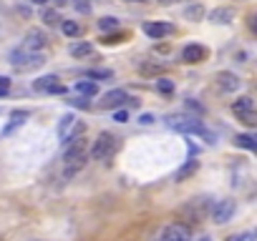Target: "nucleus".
Listing matches in <instances>:
<instances>
[{
	"mask_svg": "<svg viewBox=\"0 0 257 241\" xmlns=\"http://www.w3.org/2000/svg\"><path fill=\"white\" fill-rule=\"evenodd\" d=\"M159 241H192V231L187 224H171L161 231Z\"/></svg>",
	"mask_w": 257,
	"mask_h": 241,
	"instance_id": "obj_9",
	"label": "nucleus"
},
{
	"mask_svg": "<svg viewBox=\"0 0 257 241\" xmlns=\"http://www.w3.org/2000/svg\"><path fill=\"white\" fill-rule=\"evenodd\" d=\"M28 116H31L28 111H18V113H13V121H10V126H8V128L3 131V134H5V136H10L15 128H20V126L26 123V118H28Z\"/></svg>",
	"mask_w": 257,
	"mask_h": 241,
	"instance_id": "obj_21",
	"label": "nucleus"
},
{
	"mask_svg": "<svg viewBox=\"0 0 257 241\" xmlns=\"http://www.w3.org/2000/svg\"><path fill=\"white\" fill-rule=\"evenodd\" d=\"M232 18H234V10H232V8H217V10L209 13V20H212V23H217V26L229 23Z\"/></svg>",
	"mask_w": 257,
	"mask_h": 241,
	"instance_id": "obj_15",
	"label": "nucleus"
},
{
	"mask_svg": "<svg viewBox=\"0 0 257 241\" xmlns=\"http://www.w3.org/2000/svg\"><path fill=\"white\" fill-rule=\"evenodd\" d=\"M33 3H35V5H46V3H48V0H33Z\"/></svg>",
	"mask_w": 257,
	"mask_h": 241,
	"instance_id": "obj_37",
	"label": "nucleus"
},
{
	"mask_svg": "<svg viewBox=\"0 0 257 241\" xmlns=\"http://www.w3.org/2000/svg\"><path fill=\"white\" fill-rule=\"evenodd\" d=\"M217 85H220V91H225V93H232V91H237L240 88V78L234 76V73H220L217 76Z\"/></svg>",
	"mask_w": 257,
	"mask_h": 241,
	"instance_id": "obj_14",
	"label": "nucleus"
},
{
	"mask_svg": "<svg viewBox=\"0 0 257 241\" xmlns=\"http://www.w3.org/2000/svg\"><path fill=\"white\" fill-rule=\"evenodd\" d=\"M86 76L94 78V80H109V78H114V71H109V68H94V71H86Z\"/></svg>",
	"mask_w": 257,
	"mask_h": 241,
	"instance_id": "obj_25",
	"label": "nucleus"
},
{
	"mask_svg": "<svg viewBox=\"0 0 257 241\" xmlns=\"http://www.w3.org/2000/svg\"><path fill=\"white\" fill-rule=\"evenodd\" d=\"M250 108H255L252 106V98H237V101H234L232 103V111H234V116H237V113H245V111H250Z\"/></svg>",
	"mask_w": 257,
	"mask_h": 241,
	"instance_id": "obj_24",
	"label": "nucleus"
},
{
	"mask_svg": "<svg viewBox=\"0 0 257 241\" xmlns=\"http://www.w3.org/2000/svg\"><path fill=\"white\" fill-rule=\"evenodd\" d=\"M126 3H144V0H126Z\"/></svg>",
	"mask_w": 257,
	"mask_h": 241,
	"instance_id": "obj_40",
	"label": "nucleus"
},
{
	"mask_svg": "<svg viewBox=\"0 0 257 241\" xmlns=\"http://www.w3.org/2000/svg\"><path fill=\"white\" fill-rule=\"evenodd\" d=\"M187 108H192V111H197V113H202V111H204V108H202V106H197L194 101H187Z\"/></svg>",
	"mask_w": 257,
	"mask_h": 241,
	"instance_id": "obj_34",
	"label": "nucleus"
},
{
	"mask_svg": "<svg viewBox=\"0 0 257 241\" xmlns=\"http://www.w3.org/2000/svg\"><path fill=\"white\" fill-rule=\"evenodd\" d=\"M199 241H212V239H207V236H204V239H199Z\"/></svg>",
	"mask_w": 257,
	"mask_h": 241,
	"instance_id": "obj_41",
	"label": "nucleus"
},
{
	"mask_svg": "<svg viewBox=\"0 0 257 241\" xmlns=\"http://www.w3.org/2000/svg\"><path fill=\"white\" fill-rule=\"evenodd\" d=\"M43 63H46V58H43L40 53H23V51L13 53V68L18 73H28L33 68H40Z\"/></svg>",
	"mask_w": 257,
	"mask_h": 241,
	"instance_id": "obj_5",
	"label": "nucleus"
},
{
	"mask_svg": "<svg viewBox=\"0 0 257 241\" xmlns=\"http://www.w3.org/2000/svg\"><path fill=\"white\" fill-rule=\"evenodd\" d=\"M119 18H111V15H106V18H98V23H96V28H98V33H114V30H119Z\"/></svg>",
	"mask_w": 257,
	"mask_h": 241,
	"instance_id": "obj_18",
	"label": "nucleus"
},
{
	"mask_svg": "<svg viewBox=\"0 0 257 241\" xmlns=\"http://www.w3.org/2000/svg\"><path fill=\"white\" fill-rule=\"evenodd\" d=\"M46 46H48V35L43 30H38V28H31L26 40H23V46H20V51H23V53H38Z\"/></svg>",
	"mask_w": 257,
	"mask_h": 241,
	"instance_id": "obj_7",
	"label": "nucleus"
},
{
	"mask_svg": "<svg viewBox=\"0 0 257 241\" xmlns=\"http://www.w3.org/2000/svg\"><path fill=\"white\" fill-rule=\"evenodd\" d=\"M66 146V151H63V163H86V148H89V141H86L83 136H78V138H71L68 143H63Z\"/></svg>",
	"mask_w": 257,
	"mask_h": 241,
	"instance_id": "obj_4",
	"label": "nucleus"
},
{
	"mask_svg": "<svg viewBox=\"0 0 257 241\" xmlns=\"http://www.w3.org/2000/svg\"><path fill=\"white\" fill-rule=\"evenodd\" d=\"M76 93H78V96H86V98H89V96H96V93H98V83H96V80H78V83H76Z\"/></svg>",
	"mask_w": 257,
	"mask_h": 241,
	"instance_id": "obj_17",
	"label": "nucleus"
},
{
	"mask_svg": "<svg viewBox=\"0 0 257 241\" xmlns=\"http://www.w3.org/2000/svg\"><path fill=\"white\" fill-rule=\"evenodd\" d=\"M245 236H232V239H227V241H242Z\"/></svg>",
	"mask_w": 257,
	"mask_h": 241,
	"instance_id": "obj_39",
	"label": "nucleus"
},
{
	"mask_svg": "<svg viewBox=\"0 0 257 241\" xmlns=\"http://www.w3.org/2000/svg\"><path fill=\"white\" fill-rule=\"evenodd\" d=\"M10 85V78H5V76H0V88H8Z\"/></svg>",
	"mask_w": 257,
	"mask_h": 241,
	"instance_id": "obj_35",
	"label": "nucleus"
},
{
	"mask_svg": "<svg viewBox=\"0 0 257 241\" xmlns=\"http://www.w3.org/2000/svg\"><path fill=\"white\" fill-rule=\"evenodd\" d=\"M234 143H237L240 148H247V151H257V138L247 136V134H240L237 138H234Z\"/></svg>",
	"mask_w": 257,
	"mask_h": 241,
	"instance_id": "obj_23",
	"label": "nucleus"
},
{
	"mask_svg": "<svg viewBox=\"0 0 257 241\" xmlns=\"http://www.w3.org/2000/svg\"><path fill=\"white\" fill-rule=\"evenodd\" d=\"M73 5H76V10L81 15H89L91 13V3H89V0H73Z\"/></svg>",
	"mask_w": 257,
	"mask_h": 241,
	"instance_id": "obj_30",
	"label": "nucleus"
},
{
	"mask_svg": "<svg viewBox=\"0 0 257 241\" xmlns=\"http://www.w3.org/2000/svg\"><path fill=\"white\" fill-rule=\"evenodd\" d=\"M139 123H144V126L154 123V116H152V113H141V116H139Z\"/></svg>",
	"mask_w": 257,
	"mask_h": 241,
	"instance_id": "obj_33",
	"label": "nucleus"
},
{
	"mask_svg": "<svg viewBox=\"0 0 257 241\" xmlns=\"http://www.w3.org/2000/svg\"><path fill=\"white\" fill-rule=\"evenodd\" d=\"M209 214H212V221L214 224H227L229 218H232V214H234V201L232 199H225L220 204H214Z\"/></svg>",
	"mask_w": 257,
	"mask_h": 241,
	"instance_id": "obj_10",
	"label": "nucleus"
},
{
	"mask_svg": "<svg viewBox=\"0 0 257 241\" xmlns=\"http://www.w3.org/2000/svg\"><path fill=\"white\" fill-rule=\"evenodd\" d=\"M94 53V46L91 43H76V46H71V55L73 58H86Z\"/></svg>",
	"mask_w": 257,
	"mask_h": 241,
	"instance_id": "obj_22",
	"label": "nucleus"
},
{
	"mask_svg": "<svg viewBox=\"0 0 257 241\" xmlns=\"http://www.w3.org/2000/svg\"><path fill=\"white\" fill-rule=\"evenodd\" d=\"M116 148H119L116 136L111 134V131H103V134H98V138H96V143L91 148V159L94 161H109L116 153Z\"/></svg>",
	"mask_w": 257,
	"mask_h": 241,
	"instance_id": "obj_2",
	"label": "nucleus"
},
{
	"mask_svg": "<svg viewBox=\"0 0 257 241\" xmlns=\"http://www.w3.org/2000/svg\"><path fill=\"white\" fill-rule=\"evenodd\" d=\"M197 171H199V161H187V163L177 171V181H187L189 176H194Z\"/></svg>",
	"mask_w": 257,
	"mask_h": 241,
	"instance_id": "obj_19",
	"label": "nucleus"
},
{
	"mask_svg": "<svg viewBox=\"0 0 257 241\" xmlns=\"http://www.w3.org/2000/svg\"><path fill=\"white\" fill-rule=\"evenodd\" d=\"M43 20H46V26H58L63 18H61L56 10H46V13H43Z\"/></svg>",
	"mask_w": 257,
	"mask_h": 241,
	"instance_id": "obj_29",
	"label": "nucleus"
},
{
	"mask_svg": "<svg viewBox=\"0 0 257 241\" xmlns=\"http://www.w3.org/2000/svg\"><path fill=\"white\" fill-rule=\"evenodd\" d=\"M114 121H119V123H126V121H128V113L124 111V108H116V116H114Z\"/></svg>",
	"mask_w": 257,
	"mask_h": 241,
	"instance_id": "obj_31",
	"label": "nucleus"
},
{
	"mask_svg": "<svg viewBox=\"0 0 257 241\" xmlns=\"http://www.w3.org/2000/svg\"><path fill=\"white\" fill-rule=\"evenodd\" d=\"M144 33L154 40H161V38L174 33V26H169V23H144Z\"/></svg>",
	"mask_w": 257,
	"mask_h": 241,
	"instance_id": "obj_12",
	"label": "nucleus"
},
{
	"mask_svg": "<svg viewBox=\"0 0 257 241\" xmlns=\"http://www.w3.org/2000/svg\"><path fill=\"white\" fill-rule=\"evenodd\" d=\"M126 103H136V98H128L126 91L114 88V91H109V93L101 96L98 108H101V111H116V108H121V106H126Z\"/></svg>",
	"mask_w": 257,
	"mask_h": 241,
	"instance_id": "obj_6",
	"label": "nucleus"
},
{
	"mask_svg": "<svg viewBox=\"0 0 257 241\" xmlns=\"http://www.w3.org/2000/svg\"><path fill=\"white\" fill-rule=\"evenodd\" d=\"M157 91L164 93V96H169V93H174V83H171L169 78H159L157 80Z\"/></svg>",
	"mask_w": 257,
	"mask_h": 241,
	"instance_id": "obj_28",
	"label": "nucleus"
},
{
	"mask_svg": "<svg viewBox=\"0 0 257 241\" xmlns=\"http://www.w3.org/2000/svg\"><path fill=\"white\" fill-rule=\"evenodd\" d=\"M61 30H63V35H68V38H78L83 28L76 23V20H61Z\"/></svg>",
	"mask_w": 257,
	"mask_h": 241,
	"instance_id": "obj_20",
	"label": "nucleus"
},
{
	"mask_svg": "<svg viewBox=\"0 0 257 241\" xmlns=\"http://www.w3.org/2000/svg\"><path fill=\"white\" fill-rule=\"evenodd\" d=\"M139 73L141 76H157L159 78V73H164V63H159V60H146V63L139 65Z\"/></svg>",
	"mask_w": 257,
	"mask_h": 241,
	"instance_id": "obj_16",
	"label": "nucleus"
},
{
	"mask_svg": "<svg viewBox=\"0 0 257 241\" xmlns=\"http://www.w3.org/2000/svg\"><path fill=\"white\" fill-rule=\"evenodd\" d=\"M250 28H252V33H257V15L250 18Z\"/></svg>",
	"mask_w": 257,
	"mask_h": 241,
	"instance_id": "obj_36",
	"label": "nucleus"
},
{
	"mask_svg": "<svg viewBox=\"0 0 257 241\" xmlns=\"http://www.w3.org/2000/svg\"><path fill=\"white\" fill-rule=\"evenodd\" d=\"M204 58H207V48L199 46V43H189V46H184V51H182L184 63H202Z\"/></svg>",
	"mask_w": 257,
	"mask_h": 241,
	"instance_id": "obj_11",
	"label": "nucleus"
},
{
	"mask_svg": "<svg viewBox=\"0 0 257 241\" xmlns=\"http://www.w3.org/2000/svg\"><path fill=\"white\" fill-rule=\"evenodd\" d=\"M76 118H73V113H66V116H63L61 121H58V138L63 141V143H66L68 138H71V134H73V128H76Z\"/></svg>",
	"mask_w": 257,
	"mask_h": 241,
	"instance_id": "obj_13",
	"label": "nucleus"
},
{
	"mask_svg": "<svg viewBox=\"0 0 257 241\" xmlns=\"http://www.w3.org/2000/svg\"><path fill=\"white\" fill-rule=\"evenodd\" d=\"M237 118L245 126H257V111L255 108H250V111H245V113H237Z\"/></svg>",
	"mask_w": 257,
	"mask_h": 241,
	"instance_id": "obj_27",
	"label": "nucleus"
},
{
	"mask_svg": "<svg viewBox=\"0 0 257 241\" xmlns=\"http://www.w3.org/2000/svg\"><path fill=\"white\" fill-rule=\"evenodd\" d=\"M184 18H187V20H202V18H204V8H202V5H189V8L184 10Z\"/></svg>",
	"mask_w": 257,
	"mask_h": 241,
	"instance_id": "obj_26",
	"label": "nucleus"
},
{
	"mask_svg": "<svg viewBox=\"0 0 257 241\" xmlns=\"http://www.w3.org/2000/svg\"><path fill=\"white\" fill-rule=\"evenodd\" d=\"M169 126L174 128V131H179V134H194V136H204L209 143L214 141V134H209V131L204 128V123H202L199 118H187V116H182V118H169Z\"/></svg>",
	"mask_w": 257,
	"mask_h": 241,
	"instance_id": "obj_3",
	"label": "nucleus"
},
{
	"mask_svg": "<svg viewBox=\"0 0 257 241\" xmlns=\"http://www.w3.org/2000/svg\"><path fill=\"white\" fill-rule=\"evenodd\" d=\"M209 211H212V206H209L207 199H192V201H187L179 209V218H182V221H187V224H199V221H204V218H207Z\"/></svg>",
	"mask_w": 257,
	"mask_h": 241,
	"instance_id": "obj_1",
	"label": "nucleus"
},
{
	"mask_svg": "<svg viewBox=\"0 0 257 241\" xmlns=\"http://www.w3.org/2000/svg\"><path fill=\"white\" fill-rule=\"evenodd\" d=\"M71 106H76V108H89V101H86V96L83 98H73V101H68Z\"/></svg>",
	"mask_w": 257,
	"mask_h": 241,
	"instance_id": "obj_32",
	"label": "nucleus"
},
{
	"mask_svg": "<svg viewBox=\"0 0 257 241\" xmlns=\"http://www.w3.org/2000/svg\"><path fill=\"white\" fill-rule=\"evenodd\" d=\"M159 3H164V5H171V3H177V0H159Z\"/></svg>",
	"mask_w": 257,
	"mask_h": 241,
	"instance_id": "obj_38",
	"label": "nucleus"
},
{
	"mask_svg": "<svg viewBox=\"0 0 257 241\" xmlns=\"http://www.w3.org/2000/svg\"><path fill=\"white\" fill-rule=\"evenodd\" d=\"M33 91H38V93H66V85L63 83H58V76H43V78H38L35 83H33Z\"/></svg>",
	"mask_w": 257,
	"mask_h": 241,
	"instance_id": "obj_8",
	"label": "nucleus"
}]
</instances>
